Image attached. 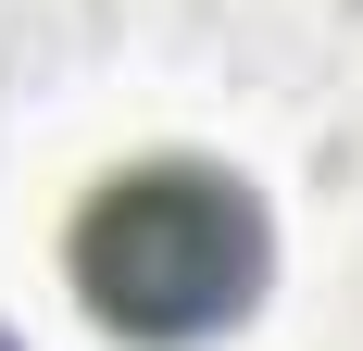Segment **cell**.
<instances>
[{
    "instance_id": "6da1fadb",
    "label": "cell",
    "mask_w": 363,
    "mask_h": 351,
    "mask_svg": "<svg viewBox=\"0 0 363 351\" xmlns=\"http://www.w3.org/2000/svg\"><path fill=\"white\" fill-rule=\"evenodd\" d=\"M75 301L113 326V339L188 351L238 326L276 276V213L238 163H201V151H150V163H113L63 226Z\"/></svg>"
}]
</instances>
